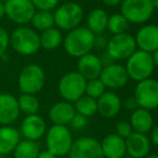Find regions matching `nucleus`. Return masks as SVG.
<instances>
[{"instance_id": "f3484780", "label": "nucleus", "mask_w": 158, "mask_h": 158, "mask_svg": "<svg viewBox=\"0 0 158 158\" xmlns=\"http://www.w3.org/2000/svg\"><path fill=\"white\" fill-rule=\"evenodd\" d=\"M77 72L80 75H82L86 80H90L99 78L103 65L100 61L99 55L89 52L77 59Z\"/></svg>"}, {"instance_id": "79ce46f5", "label": "nucleus", "mask_w": 158, "mask_h": 158, "mask_svg": "<svg viewBox=\"0 0 158 158\" xmlns=\"http://www.w3.org/2000/svg\"><path fill=\"white\" fill-rule=\"evenodd\" d=\"M152 57H153V61H154V65L155 67L158 68V49L155 52L152 53Z\"/></svg>"}, {"instance_id": "aec40b11", "label": "nucleus", "mask_w": 158, "mask_h": 158, "mask_svg": "<svg viewBox=\"0 0 158 158\" xmlns=\"http://www.w3.org/2000/svg\"><path fill=\"white\" fill-rule=\"evenodd\" d=\"M77 114L73 103L67 101H59L53 104L48 110V119L53 124L69 126L70 121Z\"/></svg>"}, {"instance_id": "9d476101", "label": "nucleus", "mask_w": 158, "mask_h": 158, "mask_svg": "<svg viewBox=\"0 0 158 158\" xmlns=\"http://www.w3.org/2000/svg\"><path fill=\"white\" fill-rule=\"evenodd\" d=\"M133 97L139 107L148 111L158 108V80L148 78L137 82Z\"/></svg>"}, {"instance_id": "393cba45", "label": "nucleus", "mask_w": 158, "mask_h": 158, "mask_svg": "<svg viewBox=\"0 0 158 158\" xmlns=\"http://www.w3.org/2000/svg\"><path fill=\"white\" fill-rule=\"evenodd\" d=\"M40 35V44L41 48L44 50L52 51L55 49L59 48L63 44L64 36L60 29H58L57 27H52L48 29L41 32Z\"/></svg>"}, {"instance_id": "412c9836", "label": "nucleus", "mask_w": 158, "mask_h": 158, "mask_svg": "<svg viewBox=\"0 0 158 158\" xmlns=\"http://www.w3.org/2000/svg\"><path fill=\"white\" fill-rule=\"evenodd\" d=\"M103 158H123L127 155L126 142L116 133H111L100 142Z\"/></svg>"}, {"instance_id": "e433bc0d", "label": "nucleus", "mask_w": 158, "mask_h": 158, "mask_svg": "<svg viewBox=\"0 0 158 158\" xmlns=\"http://www.w3.org/2000/svg\"><path fill=\"white\" fill-rule=\"evenodd\" d=\"M108 44V39L104 38L102 36H95V41H94V49L97 50L104 51Z\"/></svg>"}, {"instance_id": "a18cd8bd", "label": "nucleus", "mask_w": 158, "mask_h": 158, "mask_svg": "<svg viewBox=\"0 0 158 158\" xmlns=\"http://www.w3.org/2000/svg\"><path fill=\"white\" fill-rule=\"evenodd\" d=\"M145 158H158V155L157 154H153V155H148Z\"/></svg>"}, {"instance_id": "a19ab883", "label": "nucleus", "mask_w": 158, "mask_h": 158, "mask_svg": "<svg viewBox=\"0 0 158 158\" xmlns=\"http://www.w3.org/2000/svg\"><path fill=\"white\" fill-rule=\"evenodd\" d=\"M122 1H123V0H102V2H103L104 6L110 7V8L118 6V4L122 3Z\"/></svg>"}, {"instance_id": "58836bf2", "label": "nucleus", "mask_w": 158, "mask_h": 158, "mask_svg": "<svg viewBox=\"0 0 158 158\" xmlns=\"http://www.w3.org/2000/svg\"><path fill=\"white\" fill-rule=\"evenodd\" d=\"M151 132V143L155 144L156 146H158V124L155 127H153L152 130L150 131Z\"/></svg>"}, {"instance_id": "f8f14e48", "label": "nucleus", "mask_w": 158, "mask_h": 158, "mask_svg": "<svg viewBox=\"0 0 158 158\" xmlns=\"http://www.w3.org/2000/svg\"><path fill=\"white\" fill-rule=\"evenodd\" d=\"M99 79L102 81L104 87L110 90H118L124 88L129 81L125 66L115 62L103 66Z\"/></svg>"}, {"instance_id": "473e14b6", "label": "nucleus", "mask_w": 158, "mask_h": 158, "mask_svg": "<svg viewBox=\"0 0 158 158\" xmlns=\"http://www.w3.org/2000/svg\"><path fill=\"white\" fill-rule=\"evenodd\" d=\"M35 10L53 11L58 6L59 0H30Z\"/></svg>"}, {"instance_id": "6ab92c4d", "label": "nucleus", "mask_w": 158, "mask_h": 158, "mask_svg": "<svg viewBox=\"0 0 158 158\" xmlns=\"http://www.w3.org/2000/svg\"><path fill=\"white\" fill-rule=\"evenodd\" d=\"M122 108V100L113 91H106L97 99V113L104 118H113Z\"/></svg>"}, {"instance_id": "7c9ffc66", "label": "nucleus", "mask_w": 158, "mask_h": 158, "mask_svg": "<svg viewBox=\"0 0 158 158\" xmlns=\"http://www.w3.org/2000/svg\"><path fill=\"white\" fill-rule=\"evenodd\" d=\"M106 87L102 84V81L99 78L86 80V87H85V94L93 99L97 100L106 92Z\"/></svg>"}, {"instance_id": "4468645a", "label": "nucleus", "mask_w": 158, "mask_h": 158, "mask_svg": "<svg viewBox=\"0 0 158 158\" xmlns=\"http://www.w3.org/2000/svg\"><path fill=\"white\" fill-rule=\"evenodd\" d=\"M46 130V122L43 117L39 114H35L25 116L21 124L19 133L24 139L38 142L45 135Z\"/></svg>"}, {"instance_id": "de8ad7c7", "label": "nucleus", "mask_w": 158, "mask_h": 158, "mask_svg": "<svg viewBox=\"0 0 158 158\" xmlns=\"http://www.w3.org/2000/svg\"><path fill=\"white\" fill-rule=\"evenodd\" d=\"M6 1V0H0V2H3V3H4Z\"/></svg>"}, {"instance_id": "5701e85b", "label": "nucleus", "mask_w": 158, "mask_h": 158, "mask_svg": "<svg viewBox=\"0 0 158 158\" xmlns=\"http://www.w3.org/2000/svg\"><path fill=\"white\" fill-rule=\"evenodd\" d=\"M129 122L132 127L133 132L143 133V134L148 133L154 127V118L151 112L141 107H138L137 110L131 112Z\"/></svg>"}, {"instance_id": "ea45409f", "label": "nucleus", "mask_w": 158, "mask_h": 158, "mask_svg": "<svg viewBox=\"0 0 158 158\" xmlns=\"http://www.w3.org/2000/svg\"><path fill=\"white\" fill-rule=\"evenodd\" d=\"M37 158H57V157L54 154H52L48 150H44V151H40Z\"/></svg>"}, {"instance_id": "0eeeda50", "label": "nucleus", "mask_w": 158, "mask_h": 158, "mask_svg": "<svg viewBox=\"0 0 158 158\" xmlns=\"http://www.w3.org/2000/svg\"><path fill=\"white\" fill-rule=\"evenodd\" d=\"M86 79L77 70L68 72L59 79L57 89L64 101L74 103L77 99L85 94Z\"/></svg>"}, {"instance_id": "423d86ee", "label": "nucleus", "mask_w": 158, "mask_h": 158, "mask_svg": "<svg viewBox=\"0 0 158 158\" xmlns=\"http://www.w3.org/2000/svg\"><path fill=\"white\" fill-rule=\"evenodd\" d=\"M17 86L21 93L37 95L45 86V73L38 64H27L19 74Z\"/></svg>"}, {"instance_id": "cd10ccee", "label": "nucleus", "mask_w": 158, "mask_h": 158, "mask_svg": "<svg viewBox=\"0 0 158 158\" xmlns=\"http://www.w3.org/2000/svg\"><path fill=\"white\" fill-rule=\"evenodd\" d=\"M17 102H19V107L21 114L28 116V115H35L39 113L40 101L35 97V94L21 93V95L17 97Z\"/></svg>"}, {"instance_id": "bb28decb", "label": "nucleus", "mask_w": 158, "mask_h": 158, "mask_svg": "<svg viewBox=\"0 0 158 158\" xmlns=\"http://www.w3.org/2000/svg\"><path fill=\"white\" fill-rule=\"evenodd\" d=\"M32 28L37 32H44V30L52 28L55 26L54 16L52 11L35 10L31 21H30Z\"/></svg>"}, {"instance_id": "9b49d317", "label": "nucleus", "mask_w": 158, "mask_h": 158, "mask_svg": "<svg viewBox=\"0 0 158 158\" xmlns=\"http://www.w3.org/2000/svg\"><path fill=\"white\" fill-rule=\"evenodd\" d=\"M6 16L19 26L27 25L31 21L35 8L30 0H6L4 2Z\"/></svg>"}, {"instance_id": "f03ea898", "label": "nucleus", "mask_w": 158, "mask_h": 158, "mask_svg": "<svg viewBox=\"0 0 158 158\" xmlns=\"http://www.w3.org/2000/svg\"><path fill=\"white\" fill-rule=\"evenodd\" d=\"M10 47L23 56H32L41 49L40 35L27 25L19 26L10 34Z\"/></svg>"}, {"instance_id": "4c0bfd02", "label": "nucleus", "mask_w": 158, "mask_h": 158, "mask_svg": "<svg viewBox=\"0 0 158 158\" xmlns=\"http://www.w3.org/2000/svg\"><path fill=\"white\" fill-rule=\"evenodd\" d=\"M99 59H100V61H101V63H102V65L103 66H106V65H109V64H112V63H114V60L112 59V57L109 55V53L106 52V50L104 51H102V53H101V55H99Z\"/></svg>"}, {"instance_id": "c756f323", "label": "nucleus", "mask_w": 158, "mask_h": 158, "mask_svg": "<svg viewBox=\"0 0 158 158\" xmlns=\"http://www.w3.org/2000/svg\"><path fill=\"white\" fill-rule=\"evenodd\" d=\"M129 25L130 23L122 13H115L109 16L106 29L112 35H119L126 33L129 28Z\"/></svg>"}, {"instance_id": "f257e3e1", "label": "nucleus", "mask_w": 158, "mask_h": 158, "mask_svg": "<svg viewBox=\"0 0 158 158\" xmlns=\"http://www.w3.org/2000/svg\"><path fill=\"white\" fill-rule=\"evenodd\" d=\"M95 36L87 27L79 26L74 29L68 32L64 37L63 46L68 55L75 59L83 56L92 52L94 49Z\"/></svg>"}, {"instance_id": "1a4fd4ad", "label": "nucleus", "mask_w": 158, "mask_h": 158, "mask_svg": "<svg viewBox=\"0 0 158 158\" xmlns=\"http://www.w3.org/2000/svg\"><path fill=\"white\" fill-rule=\"evenodd\" d=\"M137 49L135 37L128 33H124L112 35V37L108 40L106 51L114 61H124L128 59Z\"/></svg>"}, {"instance_id": "c03bdc74", "label": "nucleus", "mask_w": 158, "mask_h": 158, "mask_svg": "<svg viewBox=\"0 0 158 158\" xmlns=\"http://www.w3.org/2000/svg\"><path fill=\"white\" fill-rule=\"evenodd\" d=\"M152 3H153V8H154V10L158 11V0H152Z\"/></svg>"}, {"instance_id": "ddd939ff", "label": "nucleus", "mask_w": 158, "mask_h": 158, "mask_svg": "<svg viewBox=\"0 0 158 158\" xmlns=\"http://www.w3.org/2000/svg\"><path fill=\"white\" fill-rule=\"evenodd\" d=\"M69 158H103L100 141L92 137H81L73 141Z\"/></svg>"}, {"instance_id": "4be33fe9", "label": "nucleus", "mask_w": 158, "mask_h": 158, "mask_svg": "<svg viewBox=\"0 0 158 158\" xmlns=\"http://www.w3.org/2000/svg\"><path fill=\"white\" fill-rule=\"evenodd\" d=\"M21 137L19 130L12 124L0 126V154L3 156L12 154L22 140Z\"/></svg>"}, {"instance_id": "c85d7f7f", "label": "nucleus", "mask_w": 158, "mask_h": 158, "mask_svg": "<svg viewBox=\"0 0 158 158\" xmlns=\"http://www.w3.org/2000/svg\"><path fill=\"white\" fill-rule=\"evenodd\" d=\"M75 108V112L80 115H83L86 118L94 116L97 114V100L84 94L80 99L73 103Z\"/></svg>"}, {"instance_id": "b1692460", "label": "nucleus", "mask_w": 158, "mask_h": 158, "mask_svg": "<svg viewBox=\"0 0 158 158\" xmlns=\"http://www.w3.org/2000/svg\"><path fill=\"white\" fill-rule=\"evenodd\" d=\"M109 15L102 9H94L87 15L86 19V27L94 35H100L106 29Z\"/></svg>"}, {"instance_id": "c9c22d12", "label": "nucleus", "mask_w": 158, "mask_h": 158, "mask_svg": "<svg viewBox=\"0 0 158 158\" xmlns=\"http://www.w3.org/2000/svg\"><path fill=\"white\" fill-rule=\"evenodd\" d=\"M122 106H124V107L126 108L127 111H129V112H133L135 110H137L139 106H138V103L137 101H135V99L132 97H127L124 102H122Z\"/></svg>"}, {"instance_id": "2eb2a0df", "label": "nucleus", "mask_w": 158, "mask_h": 158, "mask_svg": "<svg viewBox=\"0 0 158 158\" xmlns=\"http://www.w3.org/2000/svg\"><path fill=\"white\" fill-rule=\"evenodd\" d=\"M19 115L17 97L9 92L0 93V126L13 124L19 119Z\"/></svg>"}, {"instance_id": "6e6552de", "label": "nucleus", "mask_w": 158, "mask_h": 158, "mask_svg": "<svg viewBox=\"0 0 158 158\" xmlns=\"http://www.w3.org/2000/svg\"><path fill=\"white\" fill-rule=\"evenodd\" d=\"M152 0H123L121 13L130 24H144L154 13Z\"/></svg>"}, {"instance_id": "a878e982", "label": "nucleus", "mask_w": 158, "mask_h": 158, "mask_svg": "<svg viewBox=\"0 0 158 158\" xmlns=\"http://www.w3.org/2000/svg\"><path fill=\"white\" fill-rule=\"evenodd\" d=\"M40 153L38 142L30 140H21L13 151V158H37Z\"/></svg>"}, {"instance_id": "7ed1b4c3", "label": "nucleus", "mask_w": 158, "mask_h": 158, "mask_svg": "<svg viewBox=\"0 0 158 158\" xmlns=\"http://www.w3.org/2000/svg\"><path fill=\"white\" fill-rule=\"evenodd\" d=\"M55 27L61 32H70L81 25L84 19V10L81 4L68 1L57 6L53 12Z\"/></svg>"}, {"instance_id": "f704fd0d", "label": "nucleus", "mask_w": 158, "mask_h": 158, "mask_svg": "<svg viewBox=\"0 0 158 158\" xmlns=\"http://www.w3.org/2000/svg\"><path fill=\"white\" fill-rule=\"evenodd\" d=\"M69 126L77 131L82 130V129H84L87 126V118H86L85 116H83V115H80L77 113V114L74 115V117L72 118V120L70 121Z\"/></svg>"}, {"instance_id": "09e8293b", "label": "nucleus", "mask_w": 158, "mask_h": 158, "mask_svg": "<svg viewBox=\"0 0 158 158\" xmlns=\"http://www.w3.org/2000/svg\"><path fill=\"white\" fill-rule=\"evenodd\" d=\"M0 158H4V156H3V155H1V154H0Z\"/></svg>"}, {"instance_id": "a211bd4d", "label": "nucleus", "mask_w": 158, "mask_h": 158, "mask_svg": "<svg viewBox=\"0 0 158 158\" xmlns=\"http://www.w3.org/2000/svg\"><path fill=\"white\" fill-rule=\"evenodd\" d=\"M127 155L133 158H145L150 155L151 141L146 134L132 132L125 140Z\"/></svg>"}, {"instance_id": "72a5a7b5", "label": "nucleus", "mask_w": 158, "mask_h": 158, "mask_svg": "<svg viewBox=\"0 0 158 158\" xmlns=\"http://www.w3.org/2000/svg\"><path fill=\"white\" fill-rule=\"evenodd\" d=\"M9 47H10V34L0 26V59L6 54Z\"/></svg>"}, {"instance_id": "20e7f679", "label": "nucleus", "mask_w": 158, "mask_h": 158, "mask_svg": "<svg viewBox=\"0 0 158 158\" xmlns=\"http://www.w3.org/2000/svg\"><path fill=\"white\" fill-rule=\"evenodd\" d=\"M46 150L50 151L56 157H64L69 154L73 144L72 132L68 126L53 124L45 132Z\"/></svg>"}, {"instance_id": "dca6fc26", "label": "nucleus", "mask_w": 158, "mask_h": 158, "mask_svg": "<svg viewBox=\"0 0 158 158\" xmlns=\"http://www.w3.org/2000/svg\"><path fill=\"white\" fill-rule=\"evenodd\" d=\"M137 48L152 54L158 49V25L148 24L139 28L135 36Z\"/></svg>"}, {"instance_id": "49530a36", "label": "nucleus", "mask_w": 158, "mask_h": 158, "mask_svg": "<svg viewBox=\"0 0 158 158\" xmlns=\"http://www.w3.org/2000/svg\"><path fill=\"white\" fill-rule=\"evenodd\" d=\"M123 158H133V157H131V156H129V155H125Z\"/></svg>"}, {"instance_id": "37998d69", "label": "nucleus", "mask_w": 158, "mask_h": 158, "mask_svg": "<svg viewBox=\"0 0 158 158\" xmlns=\"http://www.w3.org/2000/svg\"><path fill=\"white\" fill-rule=\"evenodd\" d=\"M6 16V11H4V3L0 2V20Z\"/></svg>"}, {"instance_id": "2f4dec72", "label": "nucleus", "mask_w": 158, "mask_h": 158, "mask_svg": "<svg viewBox=\"0 0 158 158\" xmlns=\"http://www.w3.org/2000/svg\"><path fill=\"white\" fill-rule=\"evenodd\" d=\"M132 132H133L132 127H131L130 122L127 121V120H121L115 126V133L118 137L123 138L124 140H126Z\"/></svg>"}, {"instance_id": "39448f33", "label": "nucleus", "mask_w": 158, "mask_h": 158, "mask_svg": "<svg viewBox=\"0 0 158 158\" xmlns=\"http://www.w3.org/2000/svg\"><path fill=\"white\" fill-rule=\"evenodd\" d=\"M126 61L125 68L129 79L139 82L141 80L151 78L154 73L155 65L151 53L137 49Z\"/></svg>"}]
</instances>
